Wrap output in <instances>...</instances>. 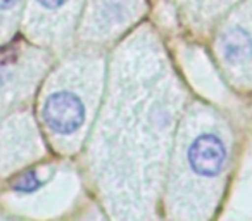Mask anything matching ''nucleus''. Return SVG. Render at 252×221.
I'll use <instances>...</instances> for the list:
<instances>
[{"instance_id": "obj_1", "label": "nucleus", "mask_w": 252, "mask_h": 221, "mask_svg": "<svg viewBox=\"0 0 252 221\" xmlns=\"http://www.w3.org/2000/svg\"><path fill=\"white\" fill-rule=\"evenodd\" d=\"M182 105L183 88L156 33H133L111 61L88 147V171L112 218L152 216Z\"/></svg>"}, {"instance_id": "obj_2", "label": "nucleus", "mask_w": 252, "mask_h": 221, "mask_svg": "<svg viewBox=\"0 0 252 221\" xmlns=\"http://www.w3.org/2000/svg\"><path fill=\"white\" fill-rule=\"evenodd\" d=\"M231 140L221 118L204 105H192L176 131L164 187L171 218H207L218 202L230 162Z\"/></svg>"}, {"instance_id": "obj_3", "label": "nucleus", "mask_w": 252, "mask_h": 221, "mask_svg": "<svg viewBox=\"0 0 252 221\" xmlns=\"http://www.w3.org/2000/svg\"><path fill=\"white\" fill-rule=\"evenodd\" d=\"M105 76L97 52L67 56L50 73L40 94V123L59 154H74L94 125Z\"/></svg>"}, {"instance_id": "obj_4", "label": "nucleus", "mask_w": 252, "mask_h": 221, "mask_svg": "<svg viewBox=\"0 0 252 221\" xmlns=\"http://www.w3.org/2000/svg\"><path fill=\"white\" fill-rule=\"evenodd\" d=\"M52 56L45 47L18 43L0 54V111L26 102L49 71Z\"/></svg>"}, {"instance_id": "obj_5", "label": "nucleus", "mask_w": 252, "mask_h": 221, "mask_svg": "<svg viewBox=\"0 0 252 221\" xmlns=\"http://www.w3.org/2000/svg\"><path fill=\"white\" fill-rule=\"evenodd\" d=\"M83 4L85 0H30L23 21L28 40L45 49H64L81 19Z\"/></svg>"}, {"instance_id": "obj_6", "label": "nucleus", "mask_w": 252, "mask_h": 221, "mask_svg": "<svg viewBox=\"0 0 252 221\" xmlns=\"http://www.w3.org/2000/svg\"><path fill=\"white\" fill-rule=\"evenodd\" d=\"M145 0H88L81 12L78 38L87 45H102L116 40L138 21Z\"/></svg>"}, {"instance_id": "obj_7", "label": "nucleus", "mask_w": 252, "mask_h": 221, "mask_svg": "<svg viewBox=\"0 0 252 221\" xmlns=\"http://www.w3.org/2000/svg\"><path fill=\"white\" fill-rule=\"evenodd\" d=\"M38 128L28 113H14L0 126V175H9L42 156Z\"/></svg>"}, {"instance_id": "obj_8", "label": "nucleus", "mask_w": 252, "mask_h": 221, "mask_svg": "<svg viewBox=\"0 0 252 221\" xmlns=\"http://www.w3.org/2000/svg\"><path fill=\"white\" fill-rule=\"evenodd\" d=\"M216 50L223 67L238 76L240 71L252 69V18L245 12L233 16L216 40Z\"/></svg>"}, {"instance_id": "obj_9", "label": "nucleus", "mask_w": 252, "mask_h": 221, "mask_svg": "<svg viewBox=\"0 0 252 221\" xmlns=\"http://www.w3.org/2000/svg\"><path fill=\"white\" fill-rule=\"evenodd\" d=\"M233 0H178L183 14L197 28L209 25Z\"/></svg>"}, {"instance_id": "obj_10", "label": "nucleus", "mask_w": 252, "mask_h": 221, "mask_svg": "<svg viewBox=\"0 0 252 221\" xmlns=\"http://www.w3.org/2000/svg\"><path fill=\"white\" fill-rule=\"evenodd\" d=\"M26 0H0V45L11 40L18 28Z\"/></svg>"}, {"instance_id": "obj_11", "label": "nucleus", "mask_w": 252, "mask_h": 221, "mask_svg": "<svg viewBox=\"0 0 252 221\" xmlns=\"http://www.w3.org/2000/svg\"><path fill=\"white\" fill-rule=\"evenodd\" d=\"M52 176H54V169H50L47 176L40 175L38 169H28V171H25L21 176H18V178L11 183V190L14 193H19V195L36 193L50 182Z\"/></svg>"}]
</instances>
